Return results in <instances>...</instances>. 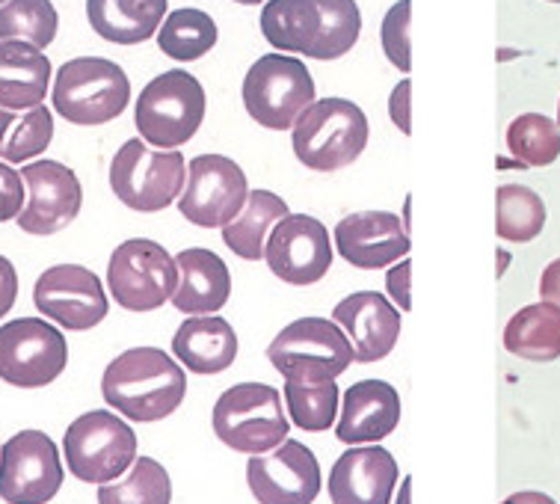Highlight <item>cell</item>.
<instances>
[{"label": "cell", "instance_id": "cell-39", "mask_svg": "<svg viewBox=\"0 0 560 504\" xmlns=\"http://www.w3.org/2000/svg\"><path fill=\"white\" fill-rule=\"evenodd\" d=\"M386 291L388 300L398 306L400 312L412 309V261L407 258H400L395 261L386 273Z\"/></svg>", "mask_w": 560, "mask_h": 504}, {"label": "cell", "instance_id": "cell-36", "mask_svg": "<svg viewBox=\"0 0 560 504\" xmlns=\"http://www.w3.org/2000/svg\"><path fill=\"white\" fill-rule=\"evenodd\" d=\"M60 15L51 0H7L0 7V39H24L42 51L57 39Z\"/></svg>", "mask_w": 560, "mask_h": 504}, {"label": "cell", "instance_id": "cell-45", "mask_svg": "<svg viewBox=\"0 0 560 504\" xmlns=\"http://www.w3.org/2000/svg\"><path fill=\"white\" fill-rule=\"evenodd\" d=\"M235 3H244V7H258V3H267V0H235Z\"/></svg>", "mask_w": 560, "mask_h": 504}, {"label": "cell", "instance_id": "cell-2", "mask_svg": "<svg viewBox=\"0 0 560 504\" xmlns=\"http://www.w3.org/2000/svg\"><path fill=\"white\" fill-rule=\"evenodd\" d=\"M371 125L365 110L347 98H324L291 128L294 155L312 173H338L368 149Z\"/></svg>", "mask_w": 560, "mask_h": 504}, {"label": "cell", "instance_id": "cell-29", "mask_svg": "<svg viewBox=\"0 0 560 504\" xmlns=\"http://www.w3.org/2000/svg\"><path fill=\"white\" fill-rule=\"evenodd\" d=\"M54 140V116L39 104L31 110H10L0 107V161L7 164H27L42 155Z\"/></svg>", "mask_w": 560, "mask_h": 504}, {"label": "cell", "instance_id": "cell-34", "mask_svg": "<svg viewBox=\"0 0 560 504\" xmlns=\"http://www.w3.org/2000/svg\"><path fill=\"white\" fill-rule=\"evenodd\" d=\"M173 481L154 457H137L122 481L98 487V504H170Z\"/></svg>", "mask_w": 560, "mask_h": 504}, {"label": "cell", "instance_id": "cell-15", "mask_svg": "<svg viewBox=\"0 0 560 504\" xmlns=\"http://www.w3.org/2000/svg\"><path fill=\"white\" fill-rule=\"evenodd\" d=\"M246 484L258 504H315L324 474L308 445L285 439L273 452L249 457Z\"/></svg>", "mask_w": 560, "mask_h": 504}, {"label": "cell", "instance_id": "cell-35", "mask_svg": "<svg viewBox=\"0 0 560 504\" xmlns=\"http://www.w3.org/2000/svg\"><path fill=\"white\" fill-rule=\"evenodd\" d=\"M320 10V33H317L312 60H341L347 51H353L362 33V12L357 0H315Z\"/></svg>", "mask_w": 560, "mask_h": 504}, {"label": "cell", "instance_id": "cell-26", "mask_svg": "<svg viewBox=\"0 0 560 504\" xmlns=\"http://www.w3.org/2000/svg\"><path fill=\"white\" fill-rule=\"evenodd\" d=\"M504 350L525 362L560 360V306L546 300L522 306L504 327Z\"/></svg>", "mask_w": 560, "mask_h": 504}, {"label": "cell", "instance_id": "cell-14", "mask_svg": "<svg viewBox=\"0 0 560 504\" xmlns=\"http://www.w3.org/2000/svg\"><path fill=\"white\" fill-rule=\"evenodd\" d=\"M265 261L276 279L308 289L332 268V241L312 214H285L267 235Z\"/></svg>", "mask_w": 560, "mask_h": 504}, {"label": "cell", "instance_id": "cell-32", "mask_svg": "<svg viewBox=\"0 0 560 504\" xmlns=\"http://www.w3.org/2000/svg\"><path fill=\"white\" fill-rule=\"evenodd\" d=\"M282 398L288 403V415L291 424L306 433H324L338 422V410H341V391L336 380L324 383H300L285 380Z\"/></svg>", "mask_w": 560, "mask_h": 504}, {"label": "cell", "instance_id": "cell-18", "mask_svg": "<svg viewBox=\"0 0 560 504\" xmlns=\"http://www.w3.org/2000/svg\"><path fill=\"white\" fill-rule=\"evenodd\" d=\"M400 481L395 454L383 445H353L329 469L326 493L332 504H392Z\"/></svg>", "mask_w": 560, "mask_h": 504}, {"label": "cell", "instance_id": "cell-11", "mask_svg": "<svg viewBox=\"0 0 560 504\" xmlns=\"http://www.w3.org/2000/svg\"><path fill=\"white\" fill-rule=\"evenodd\" d=\"M69 365L62 330L42 318H15L0 327V380L15 389L51 386Z\"/></svg>", "mask_w": 560, "mask_h": 504}, {"label": "cell", "instance_id": "cell-43", "mask_svg": "<svg viewBox=\"0 0 560 504\" xmlns=\"http://www.w3.org/2000/svg\"><path fill=\"white\" fill-rule=\"evenodd\" d=\"M501 504H558L549 493H540V490H520V493L508 495Z\"/></svg>", "mask_w": 560, "mask_h": 504}, {"label": "cell", "instance_id": "cell-40", "mask_svg": "<svg viewBox=\"0 0 560 504\" xmlns=\"http://www.w3.org/2000/svg\"><path fill=\"white\" fill-rule=\"evenodd\" d=\"M388 116L398 125L400 134H412V81L409 78H404L388 95Z\"/></svg>", "mask_w": 560, "mask_h": 504}, {"label": "cell", "instance_id": "cell-7", "mask_svg": "<svg viewBox=\"0 0 560 504\" xmlns=\"http://www.w3.org/2000/svg\"><path fill=\"white\" fill-rule=\"evenodd\" d=\"M187 187V164L178 149H149L125 140L110 161L113 196L137 214H154L178 202Z\"/></svg>", "mask_w": 560, "mask_h": 504}, {"label": "cell", "instance_id": "cell-5", "mask_svg": "<svg viewBox=\"0 0 560 504\" xmlns=\"http://www.w3.org/2000/svg\"><path fill=\"white\" fill-rule=\"evenodd\" d=\"M241 98L255 125L288 131L315 104V81L296 54L273 51L249 66Z\"/></svg>", "mask_w": 560, "mask_h": 504}, {"label": "cell", "instance_id": "cell-6", "mask_svg": "<svg viewBox=\"0 0 560 504\" xmlns=\"http://www.w3.org/2000/svg\"><path fill=\"white\" fill-rule=\"evenodd\" d=\"M217 439L241 454H267L288 439L282 395L267 383H237L217 398L211 412Z\"/></svg>", "mask_w": 560, "mask_h": 504}, {"label": "cell", "instance_id": "cell-44", "mask_svg": "<svg viewBox=\"0 0 560 504\" xmlns=\"http://www.w3.org/2000/svg\"><path fill=\"white\" fill-rule=\"evenodd\" d=\"M409 502H412V478H404V484H400L395 504H409Z\"/></svg>", "mask_w": 560, "mask_h": 504}, {"label": "cell", "instance_id": "cell-38", "mask_svg": "<svg viewBox=\"0 0 560 504\" xmlns=\"http://www.w3.org/2000/svg\"><path fill=\"white\" fill-rule=\"evenodd\" d=\"M24 202H27L24 178L3 161L0 164V223L19 220V214L24 211Z\"/></svg>", "mask_w": 560, "mask_h": 504}, {"label": "cell", "instance_id": "cell-33", "mask_svg": "<svg viewBox=\"0 0 560 504\" xmlns=\"http://www.w3.org/2000/svg\"><path fill=\"white\" fill-rule=\"evenodd\" d=\"M504 143L520 166H551L560 157V125L542 114H522L508 125Z\"/></svg>", "mask_w": 560, "mask_h": 504}, {"label": "cell", "instance_id": "cell-47", "mask_svg": "<svg viewBox=\"0 0 560 504\" xmlns=\"http://www.w3.org/2000/svg\"><path fill=\"white\" fill-rule=\"evenodd\" d=\"M3 3H7V0H0V7H3Z\"/></svg>", "mask_w": 560, "mask_h": 504}, {"label": "cell", "instance_id": "cell-3", "mask_svg": "<svg viewBox=\"0 0 560 504\" xmlns=\"http://www.w3.org/2000/svg\"><path fill=\"white\" fill-rule=\"evenodd\" d=\"M51 102L66 122L95 128L119 119L128 110L131 81L119 62L104 57H74L62 62L54 78Z\"/></svg>", "mask_w": 560, "mask_h": 504}, {"label": "cell", "instance_id": "cell-42", "mask_svg": "<svg viewBox=\"0 0 560 504\" xmlns=\"http://www.w3.org/2000/svg\"><path fill=\"white\" fill-rule=\"evenodd\" d=\"M540 300L560 306V258L549 261L540 277Z\"/></svg>", "mask_w": 560, "mask_h": 504}, {"label": "cell", "instance_id": "cell-20", "mask_svg": "<svg viewBox=\"0 0 560 504\" xmlns=\"http://www.w3.org/2000/svg\"><path fill=\"white\" fill-rule=\"evenodd\" d=\"M332 320L353 341L359 365L386 360L400 339V309L380 291L347 294L332 309Z\"/></svg>", "mask_w": 560, "mask_h": 504}, {"label": "cell", "instance_id": "cell-30", "mask_svg": "<svg viewBox=\"0 0 560 504\" xmlns=\"http://www.w3.org/2000/svg\"><path fill=\"white\" fill-rule=\"evenodd\" d=\"M546 228V202L525 185L495 190V235L508 244H530Z\"/></svg>", "mask_w": 560, "mask_h": 504}, {"label": "cell", "instance_id": "cell-8", "mask_svg": "<svg viewBox=\"0 0 560 504\" xmlns=\"http://www.w3.org/2000/svg\"><path fill=\"white\" fill-rule=\"evenodd\" d=\"M66 469L83 484L119 481L137 460V433L110 410H90L78 415L62 436Z\"/></svg>", "mask_w": 560, "mask_h": 504}, {"label": "cell", "instance_id": "cell-9", "mask_svg": "<svg viewBox=\"0 0 560 504\" xmlns=\"http://www.w3.org/2000/svg\"><path fill=\"white\" fill-rule=\"evenodd\" d=\"M267 362L285 380L324 383L338 380L357 362V353L336 320L300 318L267 344Z\"/></svg>", "mask_w": 560, "mask_h": 504}, {"label": "cell", "instance_id": "cell-10", "mask_svg": "<svg viewBox=\"0 0 560 504\" xmlns=\"http://www.w3.org/2000/svg\"><path fill=\"white\" fill-rule=\"evenodd\" d=\"M107 289L125 312H154L170 303L178 289V265L158 241L131 237L113 249Z\"/></svg>", "mask_w": 560, "mask_h": 504}, {"label": "cell", "instance_id": "cell-41", "mask_svg": "<svg viewBox=\"0 0 560 504\" xmlns=\"http://www.w3.org/2000/svg\"><path fill=\"white\" fill-rule=\"evenodd\" d=\"M19 300V273L7 256H0V318H7Z\"/></svg>", "mask_w": 560, "mask_h": 504}, {"label": "cell", "instance_id": "cell-1", "mask_svg": "<svg viewBox=\"0 0 560 504\" xmlns=\"http://www.w3.org/2000/svg\"><path fill=\"white\" fill-rule=\"evenodd\" d=\"M102 395L128 422L152 424L173 415L187 395V374L161 348H131L104 368Z\"/></svg>", "mask_w": 560, "mask_h": 504}, {"label": "cell", "instance_id": "cell-23", "mask_svg": "<svg viewBox=\"0 0 560 504\" xmlns=\"http://www.w3.org/2000/svg\"><path fill=\"white\" fill-rule=\"evenodd\" d=\"M173 353L194 374H223L237 360V332L220 315H190L175 330Z\"/></svg>", "mask_w": 560, "mask_h": 504}, {"label": "cell", "instance_id": "cell-16", "mask_svg": "<svg viewBox=\"0 0 560 504\" xmlns=\"http://www.w3.org/2000/svg\"><path fill=\"white\" fill-rule=\"evenodd\" d=\"M33 303L39 315L72 332L98 327L110 312L102 279L81 265H57L45 270L33 285Z\"/></svg>", "mask_w": 560, "mask_h": 504}, {"label": "cell", "instance_id": "cell-24", "mask_svg": "<svg viewBox=\"0 0 560 504\" xmlns=\"http://www.w3.org/2000/svg\"><path fill=\"white\" fill-rule=\"evenodd\" d=\"M51 83V60L39 45L24 39H0V107L31 110L39 107Z\"/></svg>", "mask_w": 560, "mask_h": 504}, {"label": "cell", "instance_id": "cell-13", "mask_svg": "<svg viewBox=\"0 0 560 504\" xmlns=\"http://www.w3.org/2000/svg\"><path fill=\"white\" fill-rule=\"evenodd\" d=\"M249 181L241 166L225 155H199L187 164V187L178 211L199 228H223L244 211Z\"/></svg>", "mask_w": 560, "mask_h": 504}, {"label": "cell", "instance_id": "cell-37", "mask_svg": "<svg viewBox=\"0 0 560 504\" xmlns=\"http://www.w3.org/2000/svg\"><path fill=\"white\" fill-rule=\"evenodd\" d=\"M409 24H412V0H398L395 7H388L383 27H380V42H383V51H386L388 62L404 74L412 72Z\"/></svg>", "mask_w": 560, "mask_h": 504}, {"label": "cell", "instance_id": "cell-12", "mask_svg": "<svg viewBox=\"0 0 560 504\" xmlns=\"http://www.w3.org/2000/svg\"><path fill=\"white\" fill-rule=\"evenodd\" d=\"M62 478L60 448L48 433L21 431L0 448V499L7 504H48Z\"/></svg>", "mask_w": 560, "mask_h": 504}, {"label": "cell", "instance_id": "cell-21", "mask_svg": "<svg viewBox=\"0 0 560 504\" xmlns=\"http://www.w3.org/2000/svg\"><path fill=\"white\" fill-rule=\"evenodd\" d=\"M400 424V395L386 380H359L341 395L336 436L345 445L383 443Z\"/></svg>", "mask_w": 560, "mask_h": 504}, {"label": "cell", "instance_id": "cell-27", "mask_svg": "<svg viewBox=\"0 0 560 504\" xmlns=\"http://www.w3.org/2000/svg\"><path fill=\"white\" fill-rule=\"evenodd\" d=\"M285 214L291 211L282 196L270 190H249L244 211L229 226H223V244L244 261H261L270 228Z\"/></svg>", "mask_w": 560, "mask_h": 504}, {"label": "cell", "instance_id": "cell-19", "mask_svg": "<svg viewBox=\"0 0 560 504\" xmlns=\"http://www.w3.org/2000/svg\"><path fill=\"white\" fill-rule=\"evenodd\" d=\"M336 247L350 268L383 270L407 258L412 241L398 214L359 211L336 226Z\"/></svg>", "mask_w": 560, "mask_h": 504}, {"label": "cell", "instance_id": "cell-4", "mask_svg": "<svg viewBox=\"0 0 560 504\" xmlns=\"http://www.w3.org/2000/svg\"><path fill=\"white\" fill-rule=\"evenodd\" d=\"M208 98L199 78L184 69H170L145 83L133 104V122L154 149H182L202 128Z\"/></svg>", "mask_w": 560, "mask_h": 504}, {"label": "cell", "instance_id": "cell-28", "mask_svg": "<svg viewBox=\"0 0 560 504\" xmlns=\"http://www.w3.org/2000/svg\"><path fill=\"white\" fill-rule=\"evenodd\" d=\"M261 33L282 54H312L320 33V10L315 0H267L261 10Z\"/></svg>", "mask_w": 560, "mask_h": 504}, {"label": "cell", "instance_id": "cell-17", "mask_svg": "<svg viewBox=\"0 0 560 504\" xmlns=\"http://www.w3.org/2000/svg\"><path fill=\"white\" fill-rule=\"evenodd\" d=\"M27 202L19 214V228L27 235H57L78 220L83 208V187L78 175L60 161H36L21 169Z\"/></svg>", "mask_w": 560, "mask_h": 504}, {"label": "cell", "instance_id": "cell-31", "mask_svg": "<svg viewBox=\"0 0 560 504\" xmlns=\"http://www.w3.org/2000/svg\"><path fill=\"white\" fill-rule=\"evenodd\" d=\"M217 45V21L205 10L182 7L163 19L158 31V48L170 60L194 62Z\"/></svg>", "mask_w": 560, "mask_h": 504}, {"label": "cell", "instance_id": "cell-25", "mask_svg": "<svg viewBox=\"0 0 560 504\" xmlns=\"http://www.w3.org/2000/svg\"><path fill=\"white\" fill-rule=\"evenodd\" d=\"M170 0H86L90 27L113 45H140L161 31Z\"/></svg>", "mask_w": 560, "mask_h": 504}, {"label": "cell", "instance_id": "cell-22", "mask_svg": "<svg viewBox=\"0 0 560 504\" xmlns=\"http://www.w3.org/2000/svg\"><path fill=\"white\" fill-rule=\"evenodd\" d=\"M175 265H178V289L170 303L182 315H217L229 303L232 273L214 249H182L175 256Z\"/></svg>", "mask_w": 560, "mask_h": 504}, {"label": "cell", "instance_id": "cell-48", "mask_svg": "<svg viewBox=\"0 0 560 504\" xmlns=\"http://www.w3.org/2000/svg\"><path fill=\"white\" fill-rule=\"evenodd\" d=\"M551 3H560V0H551Z\"/></svg>", "mask_w": 560, "mask_h": 504}, {"label": "cell", "instance_id": "cell-46", "mask_svg": "<svg viewBox=\"0 0 560 504\" xmlns=\"http://www.w3.org/2000/svg\"><path fill=\"white\" fill-rule=\"evenodd\" d=\"M558 125H560V102H558Z\"/></svg>", "mask_w": 560, "mask_h": 504}]
</instances>
